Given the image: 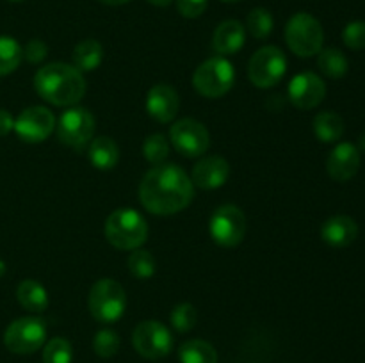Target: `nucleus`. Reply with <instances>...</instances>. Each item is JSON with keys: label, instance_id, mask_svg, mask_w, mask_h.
Here are the masks:
<instances>
[{"label": "nucleus", "instance_id": "35", "mask_svg": "<svg viewBox=\"0 0 365 363\" xmlns=\"http://www.w3.org/2000/svg\"><path fill=\"white\" fill-rule=\"evenodd\" d=\"M46 53H48V48H46V45L41 41V39H32V41L27 43V46H25L24 50L25 59L32 64L41 63V60L46 57Z\"/></svg>", "mask_w": 365, "mask_h": 363}, {"label": "nucleus", "instance_id": "25", "mask_svg": "<svg viewBox=\"0 0 365 363\" xmlns=\"http://www.w3.org/2000/svg\"><path fill=\"white\" fill-rule=\"evenodd\" d=\"M321 71L330 78H341L348 73L349 63L346 59L344 53L339 48H324L319 52V59H317Z\"/></svg>", "mask_w": 365, "mask_h": 363}, {"label": "nucleus", "instance_id": "36", "mask_svg": "<svg viewBox=\"0 0 365 363\" xmlns=\"http://www.w3.org/2000/svg\"><path fill=\"white\" fill-rule=\"evenodd\" d=\"M11 130H14V120L6 109H0V137L9 134Z\"/></svg>", "mask_w": 365, "mask_h": 363}, {"label": "nucleus", "instance_id": "7", "mask_svg": "<svg viewBox=\"0 0 365 363\" xmlns=\"http://www.w3.org/2000/svg\"><path fill=\"white\" fill-rule=\"evenodd\" d=\"M46 326L38 317H21L11 322L4 333V344L14 354H32L43 347Z\"/></svg>", "mask_w": 365, "mask_h": 363}, {"label": "nucleus", "instance_id": "1", "mask_svg": "<svg viewBox=\"0 0 365 363\" xmlns=\"http://www.w3.org/2000/svg\"><path fill=\"white\" fill-rule=\"evenodd\" d=\"M191 178L175 164H159L152 167L139 185L143 206L157 216H171L184 210L192 201Z\"/></svg>", "mask_w": 365, "mask_h": 363}, {"label": "nucleus", "instance_id": "9", "mask_svg": "<svg viewBox=\"0 0 365 363\" xmlns=\"http://www.w3.org/2000/svg\"><path fill=\"white\" fill-rule=\"evenodd\" d=\"M287 70V59L277 46H264L257 50L248 64V77L257 88H273Z\"/></svg>", "mask_w": 365, "mask_h": 363}, {"label": "nucleus", "instance_id": "6", "mask_svg": "<svg viewBox=\"0 0 365 363\" xmlns=\"http://www.w3.org/2000/svg\"><path fill=\"white\" fill-rule=\"evenodd\" d=\"M235 80V71L225 57H212L196 68L192 85L205 98H220L227 95Z\"/></svg>", "mask_w": 365, "mask_h": 363}, {"label": "nucleus", "instance_id": "42", "mask_svg": "<svg viewBox=\"0 0 365 363\" xmlns=\"http://www.w3.org/2000/svg\"><path fill=\"white\" fill-rule=\"evenodd\" d=\"M13 2H20V0H13Z\"/></svg>", "mask_w": 365, "mask_h": 363}, {"label": "nucleus", "instance_id": "32", "mask_svg": "<svg viewBox=\"0 0 365 363\" xmlns=\"http://www.w3.org/2000/svg\"><path fill=\"white\" fill-rule=\"evenodd\" d=\"M196 319H198V313H196V308L189 302H182V305H177L171 312V324L177 331L180 333H187L195 327Z\"/></svg>", "mask_w": 365, "mask_h": 363}, {"label": "nucleus", "instance_id": "23", "mask_svg": "<svg viewBox=\"0 0 365 363\" xmlns=\"http://www.w3.org/2000/svg\"><path fill=\"white\" fill-rule=\"evenodd\" d=\"M103 59L102 45L95 39H86L78 43L73 50V64L78 71H93L100 66Z\"/></svg>", "mask_w": 365, "mask_h": 363}, {"label": "nucleus", "instance_id": "40", "mask_svg": "<svg viewBox=\"0 0 365 363\" xmlns=\"http://www.w3.org/2000/svg\"><path fill=\"white\" fill-rule=\"evenodd\" d=\"M4 273H6V265H4V263L0 262V276H2Z\"/></svg>", "mask_w": 365, "mask_h": 363}, {"label": "nucleus", "instance_id": "4", "mask_svg": "<svg viewBox=\"0 0 365 363\" xmlns=\"http://www.w3.org/2000/svg\"><path fill=\"white\" fill-rule=\"evenodd\" d=\"M285 41L296 56L312 57L323 50V27L312 14L298 13L287 21Z\"/></svg>", "mask_w": 365, "mask_h": 363}, {"label": "nucleus", "instance_id": "15", "mask_svg": "<svg viewBox=\"0 0 365 363\" xmlns=\"http://www.w3.org/2000/svg\"><path fill=\"white\" fill-rule=\"evenodd\" d=\"M360 153L351 142H341L331 149L327 159V171L334 180L348 182L359 173Z\"/></svg>", "mask_w": 365, "mask_h": 363}, {"label": "nucleus", "instance_id": "39", "mask_svg": "<svg viewBox=\"0 0 365 363\" xmlns=\"http://www.w3.org/2000/svg\"><path fill=\"white\" fill-rule=\"evenodd\" d=\"M360 148L365 152V134H362V137H360Z\"/></svg>", "mask_w": 365, "mask_h": 363}, {"label": "nucleus", "instance_id": "13", "mask_svg": "<svg viewBox=\"0 0 365 363\" xmlns=\"http://www.w3.org/2000/svg\"><path fill=\"white\" fill-rule=\"evenodd\" d=\"M56 127V117L46 107H29L14 121V132L25 142H41Z\"/></svg>", "mask_w": 365, "mask_h": 363}, {"label": "nucleus", "instance_id": "14", "mask_svg": "<svg viewBox=\"0 0 365 363\" xmlns=\"http://www.w3.org/2000/svg\"><path fill=\"white\" fill-rule=\"evenodd\" d=\"M324 95H327V85H324L323 78L317 77L312 71L296 75L289 84V100L292 102V105L302 110L314 109L319 105L324 100Z\"/></svg>", "mask_w": 365, "mask_h": 363}, {"label": "nucleus", "instance_id": "24", "mask_svg": "<svg viewBox=\"0 0 365 363\" xmlns=\"http://www.w3.org/2000/svg\"><path fill=\"white\" fill-rule=\"evenodd\" d=\"M180 363H217V352L209 342L187 340L178 349Z\"/></svg>", "mask_w": 365, "mask_h": 363}, {"label": "nucleus", "instance_id": "27", "mask_svg": "<svg viewBox=\"0 0 365 363\" xmlns=\"http://www.w3.org/2000/svg\"><path fill=\"white\" fill-rule=\"evenodd\" d=\"M273 16H271L269 11L264 9V7H257V9H253L252 13L248 14V31L253 38H267V36L273 32Z\"/></svg>", "mask_w": 365, "mask_h": 363}, {"label": "nucleus", "instance_id": "28", "mask_svg": "<svg viewBox=\"0 0 365 363\" xmlns=\"http://www.w3.org/2000/svg\"><path fill=\"white\" fill-rule=\"evenodd\" d=\"M128 269H130L134 278L146 280V278L153 276V273H155V258H153L150 251L134 249V253L128 258Z\"/></svg>", "mask_w": 365, "mask_h": 363}, {"label": "nucleus", "instance_id": "18", "mask_svg": "<svg viewBox=\"0 0 365 363\" xmlns=\"http://www.w3.org/2000/svg\"><path fill=\"white\" fill-rule=\"evenodd\" d=\"M359 235V226L349 216H334L321 228V237L331 248H346Z\"/></svg>", "mask_w": 365, "mask_h": 363}, {"label": "nucleus", "instance_id": "8", "mask_svg": "<svg viewBox=\"0 0 365 363\" xmlns=\"http://www.w3.org/2000/svg\"><path fill=\"white\" fill-rule=\"evenodd\" d=\"M210 237L223 248L241 244L246 233V217L235 205H221L214 210L209 223Z\"/></svg>", "mask_w": 365, "mask_h": 363}, {"label": "nucleus", "instance_id": "37", "mask_svg": "<svg viewBox=\"0 0 365 363\" xmlns=\"http://www.w3.org/2000/svg\"><path fill=\"white\" fill-rule=\"evenodd\" d=\"M98 2L106 4V6H123V4L130 2V0H98Z\"/></svg>", "mask_w": 365, "mask_h": 363}, {"label": "nucleus", "instance_id": "20", "mask_svg": "<svg viewBox=\"0 0 365 363\" xmlns=\"http://www.w3.org/2000/svg\"><path fill=\"white\" fill-rule=\"evenodd\" d=\"M16 298L25 310L32 313H41L48 308V294L45 287L36 280H24L18 285Z\"/></svg>", "mask_w": 365, "mask_h": 363}, {"label": "nucleus", "instance_id": "33", "mask_svg": "<svg viewBox=\"0 0 365 363\" xmlns=\"http://www.w3.org/2000/svg\"><path fill=\"white\" fill-rule=\"evenodd\" d=\"M342 41L351 50L365 48V21H351L342 31Z\"/></svg>", "mask_w": 365, "mask_h": 363}, {"label": "nucleus", "instance_id": "38", "mask_svg": "<svg viewBox=\"0 0 365 363\" xmlns=\"http://www.w3.org/2000/svg\"><path fill=\"white\" fill-rule=\"evenodd\" d=\"M148 2L153 4V6H157V7H166V6H170L173 0H148Z\"/></svg>", "mask_w": 365, "mask_h": 363}, {"label": "nucleus", "instance_id": "21", "mask_svg": "<svg viewBox=\"0 0 365 363\" xmlns=\"http://www.w3.org/2000/svg\"><path fill=\"white\" fill-rule=\"evenodd\" d=\"M89 160L96 169L109 171L120 160V149L110 137H96L89 146Z\"/></svg>", "mask_w": 365, "mask_h": 363}, {"label": "nucleus", "instance_id": "16", "mask_svg": "<svg viewBox=\"0 0 365 363\" xmlns=\"http://www.w3.org/2000/svg\"><path fill=\"white\" fill-rule=\"evenodd\" d=\"M180 107L177 91L168 84H157L148 91L146 98V110L150 116L159 123H170L175 120Z\"/></svg>", "mask_w": 365, "mask_h": 363}, {"label": "nucleus", "instance_id": "19", "mask_svg": "<svg viewBox=\"0 0 365 363\" xmlns=\"http://www.w3.org/2000/svg\"><path fill=\"white\" fill-rule=\"evenodd\" d=\"M245 39V27L237 20H227L217 25V28L214 31L212 46L221 57L232 56V53L239 52L242 48Z\"/></svg>", "mask_w": 365, "mask_h": 363}, {"label": "nucleus", "instance_id": "12", "mask_svg": "<svg viewBox=\"0 0 365 363\" xmlns=\"http://www.w3.org/2000/svg\"><path fill=\"white\" fill-rule=\"evenodd\" d=\"M170 139L175 149L184 157H200L207 152L210 144L209 130L200 121L184 117L171 127Z\"/></svg>", "mask_w": 365, "mask_h": 363}, {"label": "nucleus", "instance_id": "22", "mask_svg": "<svg viewBox=\"0 0 365 363\" xmlns=\"http://www.w3.org/2000/svg\"><path fill=\"white\" fill-rule=\"evenodd\" d=\"M314 134L321 142H335L344 134V121L337 112L324 110L314 117Z\"/></svg>", "mask_w": 365, "mask_h": 363}, {"label": "nucleus", "instance_id": "10", "mask_svg": "<svg viewBox=\"0 0 365 363\" xmlns=\"http://www.w3.org/2000/svg\"><path fill=\"white\" fill-rule=\"evenodd\" d=\"M132 344L143 358L159 359L171 352L173 337H171L170 330L159 320H145L134 330Z\"/></svg>", "mask_w": 365, "mask_h": 363}, {"label": "nucleus", "instance_id": "2", "mask_svg": "<svg viewBox=\"0 0 365 363\" xmlns=\"http://www.w3.org/2000/svg\"><path fill=\"white\" fill-rule=\"evenodd\" d=\"M34 88L43 100L53 105H75L84 96L86 80L75 66L52 63L36 73Z\"/></svg>", "mask_w": 365, "mask_h": 363}, {"label": "nucleus", "instance_id": "31", "mask_svg": "<svg viewBox=\"0 0 365 363\" xmlns=\"http://www.w3.org/2000/svg\"><path fill=\"white\" fill-rule=\"evenodd\" d=\"M93 349L100 358H110L120 349V337L113 330H100L93 338Z\"/></svg>", "mask_w": 365, "mask_h": 363}, {"label": "nucleus", "instance_id": "34", "mask_svg": "<svg viewBox=\"0 0 365 363\" xmlns=\"http://www.w3.org/2000/svg\"><path fill=\"white\" fill-rule=\"evenodd\" d=\"M209 6V0H177V9L185 18L202 16Z\"/></svg>", "mask_w": 365, "mask_h": 363}, {"label": "nucleus", "instance_id": "5", "mask_svg": "<svg viewBox=\"0 0 365 363\" xmlns=\"http://www.w3.org/2000/svg\"><path fill=\"white\" fill-rule=\"evenodd\" d=\"M89 312L98 322H116L127 306V294L118 281L103 278L89 292Z\"/></svg>", "mask_w": 365, "mask_h": 363}, {"label": "nucleus", "instance_id": "26", "mask_svg": "<svg viewBox=\"0 0 365 363\" xmlns=\"http://www.w3.org/2000/svg\"><path fill=\"white\" fill-rule=\"evenodd\" d=\"M24 50L18 45L16 39L9 36H0V77L9 75L20 66Z\"/></svg>", "mask_w": 365, "mask_h": 363}, {"label": "nucleus", "instance_id": "11", "mask_svg": "<svg viewBox=\"0 0 365 363\" xmlns=\"http://www.w3.org/2000/svg\"><path fill=\"white\" fill-rule=\"evenodd\" d=\"M95 134V117L88 109L73 107L61 116L57 125V135L61 142L73 149H82Z\"/></svg>", "mask_w": 365, "mask_h": 363}, {"label": "nucleus", "instance_id": "30", "mask_svg": "<svg viewBox=\"0 0 365 363\" xmlns=\"http://www.w3.org/2000/svg\"><path fill=\"white\" fill-rule=\"evenodd\" d=\"M143 153H145L146 160L152 164H160L170 153V144H168L166 135L163 134H152L145 139L143 142Z\"/></svg>", "mask_w": 365, "mask_h": 363}, {"label": "nucleus", "instance_id": "41", "mask_svg": "<svg viewBox=\"0 0 365 363\" xmlns=\"http://www.w3.org/2000/svg\"><path fill=\"white\" fill-rule=\"evenodd\" d=\"M223 2H239V0H223Z\"/></svg>", "mask_w": 365, "mask_h": 363}, {"label": "nucleus", "instance_id": "17", "mask_svg": "<svg viewBox=\"0 0 365 363\" xmlns=\"http://www.w3.org/2000/svg\"><path fill=\"white\" fill-rule=\"evenodd\" d=\"M228 174H230V167L228 162L223 157H205V159L200 160L198 164L192 169L191 182L192 185H198L200 189H217L228 180Z\"/></svg>", "mask_w": 365, "mask_h": 363}, {"label": "nucleus", "instance_id": "29", "mask_svg": "<svg viewBox=\"0 0 365 363\" xmlns=\"http://www.w3.org/2000/svg\"><path fill=\"white\" fill-rule=\"evenodd\" d=\"M71 344L66 338H52L43 349V363H71Z\"/></svg>", "mask_w": 365, "mask_h": 363}, {"label": "nucleus", "instance_id": "3", "mask_svg": "<svg viewBox=\"0 0 365 363\" xmlns=\"http://www.w3.org/2000/svg\"><path fill=\"white\" fill-rule=\"evenodd\" d=\"M106 237L118 249H139L148 237V224L134 209H118L107 217Z\"/></svg>", "mask_w": 365, "mask_h": 363}]
</instances>
